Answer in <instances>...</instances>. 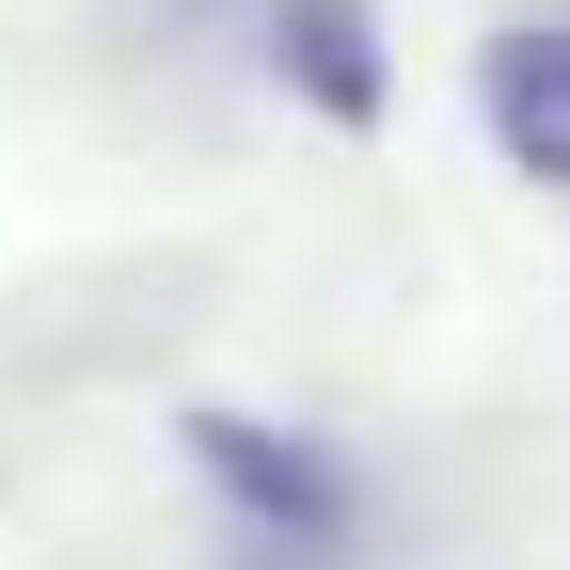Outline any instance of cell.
Listing matches in <instances>:
<instances>
[{"label": "cell", "instance_id": "obj_1", "mask_svg": "<svg viewBox=\"0 0 570 570\" xmlns=\"http://www.w3.org/2000/svg\"><path fill=\"white\" fill-rule=\"evenodd\" d=\"M175 444H190L206 491H223V523H254V539H285V554H348V539H365V475H348L317 428H269V412L190 396Z\"/></svg>", "mask_w": 570, "mask_h": 570}, {"label": "cell", "instance_id": "obj_3", "mask_svg": "<svg viewBox=\"0 0 570 570\" xmlns=\"http://www.w3.org/2000/svg\"><path fill=\"white\" fill-rule=\"evenodd\" d=\"M269 63H285V80H302V111L317 127H381V17H365V0H269Z\"/></svg>", "mask_w": 570, "mask_h": 570}, {"label": "cell", "instance_id": "obj_2", "mask_svg": "<svg viewBox=\"0 0 570 570\" xmlns=\"http://www.w3.org/2000/svg\"><path fill=\"white\" fill-rule=\"evenodd\" d=\"M475 111H491V142H508L539 190H570V32H554V17L475 48Z\"/></svg>", "mask_w": 570, "mask_h": 570}]
</instances>
